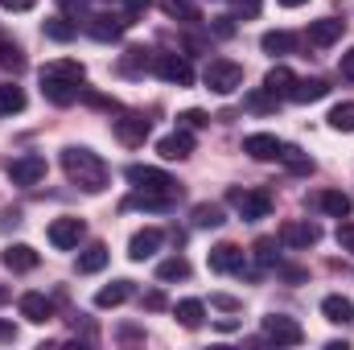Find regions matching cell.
<instances>
[{
	"label": "cell",
	"mask_w": 354,
	"mask_h": 350,
	"mask_svg": "<svg viewBox=\"0 0 354 350\" xmlns=\"http://www.w3.org/2000/svg\"><path fill=\"white\" fill-rule=\"evenodd\" d=\"M41 95L58 107H71L79 95H83V83H58V79H41Z\"/></svg>",
	"instance_id": "21"
},
{
	"label": "cell",
	"mask_w": 354,
	"mask_h": 350,
	"mask_svg": "<svg viewBox=\"0 0 354 350\" xmlns=\"http://www.w3.org/2000/svg\"><path fill=\"white\" fill-rule=\"evenodd\" d=\"M342 79H351V83H354V50L342 54Z\"/></svg>",
	"instance_id": "48"
},
{
	"label": "cell",
	"mask_w": 354,
	"mask_h": 350,
	"mask_svg": "<svg viewBox=\"0 0 354 350\" xmlns=\"http://www.w3.org/2000/svg\"><path fill=\"white\" fill-rule=\"evenodd\" d=\"M342 29H346V21H338V17H322V21L309 25V42L326 50V46H334V42L342 37Z\"/></svg>",
	"instance_id": "20"
},
{
	"label": "cell",
	"mask_w": 354,
	"mask_h": 350,
	"mask_svg": "<svg viewBox=\"0 0 354 350\" xmlns=\"http://www.w3.org/2000/svg\"><path fill=\"white\" fill-rule=\"evenodd\" d=\"M260 46H264V54H292L297 37H292V33H284V29H272V33L260 37Z\"/></svg>",
	"instance_id": "32"
},
{
	"label": "cell",
	"mask_w": 354,
	"mask_h": 350,
	"mask_svg": "<svg viewBox=\"0 0 354 350\" xmlns=\"http://www.w3.org/2000/svg\"><path fill=\"white\" fill-rule=\"evenodd\" d=\"M62 169H66V177H71L83 194H103V190H107V165H103V157L91 153V149H83V145L62 149Z\"/></svg>",
	"instance_id": "1"
},
{
	"label": "cell",
	"mask_w": 354,
	"mask_h": 350,
	"mask_svg": "<svg viewBox=\"0 0 354 350\" xmlns=\"http://www.w3.org/2000/svg\"><path fill=\"white\" fill-rule=\"evenodd\" d=\"M0 264H4L8 272H33V268H37V252H33L29 243H8V248L0 252Z\"/></svg>",
	"instance_id": "19"
},
{
	"label": "cell",
	"mask_w": 354,
	"mask_h": 350,
	"mask_svg": "<svg viewBox=\"0 0 354 350\" xmlns=\"http://www.w3.org/2000/svg\"><path fill=\"white\" fill-rule=\"evenodd\" d=\"M317 206H322L330 219H351V210H354L351 194H342V190H322V194H317Z\"/></svg>",
	"instance_id": "22"
},
{
	"label": "cell",
	"mask_w": 354,
	"mask_h": 350,
	"mask_svg": "<svg viewBox=\"0 0 354 350\" xmlns=\"http://www.w3.org/2000/svg\"><path fill=\"white\" fill-rule=\"evenodd\" d=\"M33 4H37V0H0V8H4V12H29Z\"/></svg>",
	"instance_id": "44"
},
{
	"label": "cell",
	"mask_w": 354,
	"mask_h": 350,
	"mask_svg": "<svg viewBox=\"0 0 354 350\" xmlns=\"http://www.w3.org/2000/svg\"><path fill=\"white\" fill-rule=\"evenodd\" d=\"M41 79H58V83H83L87 79V66L75 62V58H54L41 66Z\"/></svg>",
	"instance_id": "15"
},
{
	"label": "cell",
	"mask_w": 354,
	"mask_h": 350,
	"mask_svg": "<svg viewBox=\"0 0 354 350\" xmlns=\"http://www.w3.org/2000/svg\"><path fill=\"white\" fill-rule=\"evenodd\" d=\"M153 71L157 79H165L169 87H189L194 83V66L181 54H153Z\"/></svg>",
	"instance_id": "6"
},
{
	"label": "cell",
	"mask_w": 354,
	"mask_h": 350,
	"mask_svg": "<svg viewBox=\"0 0 354 350\" xmlns=\"http://www.w3.org/2000/svg\"><path fill=\"white\" fill-rule=\"evenodd\" d=\"M280 243L284 248H313V243H322V227L317 223H309V219H292V223H284L280 227Z\"/></svg>",
	"instance_id": "10"
},
{
	"label": "cell",
	"mask_w": 354,
	"mask_h": 350,
	"mask_svg": "<svg viewBox=\"0 0 354 350\" xmlns=\"http://www.w3.org/2000/svg\"><path fill=\"white\" fill-rule=\"evenodd\" d=\"M128 181L140 190V194H161V198H181V190H177V181L165 169H153V165H128Z\"/></svg>",
	"instance_id": "2"
},
{
	"label": "cell",
	"mask_w": 354,
	"mask_h": 350,
	"mask_svg": "<svg viewBox=\"0 0 354 350\" xmlns=\"http://www.w3.org/2000/svg\"><path fill=\"white\" fill-rule=\"evenodd\" d=\"M256 260H260V268L276 264V239H256Z\"/></svg>",
	"instance_id": "39"
},
{
	"label": "cell",
	"mask_w": 354,
	"mask_h": 350,
	"mask_svg": "<svg viewBox=\"0 0 354 350\" xmlns=\"http://www.w3.org/2000/svg\"><path fill=\"white\" fill-rule=\"evenodd\" d=\"M202 79H206V87L214 91V95H235V91L243 87V66L231 62V58H214Z\"/></svg>",
	"instance_id": "3"
},
{
	"label": "cell",
	"mask_w": 354,
	"mask_h": 350,
	"mask_svg": "<svg viewBox=\"0 0 354 350\" xmlns=\"http://www.w3.org/2000/svg\"><path fill=\"white\" fill-rule=\"evenodd\" d=\"M17 338V326L12 322H0V342H12Z\"/></svg>",
	"instance_id": "49"
},
{
	"label": "cell",
	"mask_w": 354,
	"mask_h": 350,
	"mask_svg": "<svg viewBox=\"0 0 354 350\" xmlns=\"http://www.w3.org/2000/svg\"><path fill=\"white\" fill-rule=\"evenodd\" d=\"M231 8H235V17H243V21H252V17H260V8H264V0H231Z\"/></svg>",
	"instance_id": "40"
},
{
	"label": "cell",
	"mask_w": 354,
	"mask_h": 350,
	"mask_svg": "<svg viewBox=\"0 0 354 350\" xmlns=\"http://www.w3.org/2000/svg\"><path fill=\"white\" fill-rule=\"evenodd\" d=\"M322 317H326V322H334V326H346V322L354 317V305L342 297V293H334V297H326V301H322Z\"/></svg>",
	"instance_id": "25"
},
{
	"label": "cell",
	"mask_w": 354,
	"mask_h": 350,
	"mask_svg": "<svg viewBox=\"0 0 354 350\" xmlns=\"http://www.w3.org/2000/svg\"><path fill=\"white\" fill-rule=\"evenodd\" d=\"M243 264H248V252L243 248H235V243H218V248H210V272H243Z\"/></svg>",
	"instance_id": "14"
},
{
	"label": "cell",
	"mask_w": 354,
	"mask_h": 350,
	"mask_svg": "<svg viewBox=\"0 0 354 350\" xmlns=\"http://www.w3.org/2000/svg\"><path fill=\"white\" fill-rule=\"evenodd\" d=\"M284 8H301V4H309V0H280Z\"/></svg>",
	"instance_id": "51"
},
{
	"label": "cell",
	"mask_w": 354,
	"mask_h": 350,
	"mask_svg": "<svg viewBox=\"0 0 354 350\" xmlns=\"http://www.w3.org/2000/svg\"><path fill=\"white\" fill-rule=\"evenodd\" d=\"M276 161H284V169L297 174V177H309L313 169H317V161H313L301 145H280V157H276Z\"/></svg>",
	"instance_id": "18"
},
{
	"label": "cell",
	"mask_w": 354,
	"mask_h": 350,
	"mask_svg": "<svg viewBox=\"0 0 354 350\" xmlns=\"http://www.w3.org/2000/svg\"><path fill=\"white\" fill-rule=\"evenodd\" d=\"M132 297V280H111V284H103L99 293H95V305L99 309H115V305H124Z\"/></svg>",
	"instance_id": "23"
},
{
	"label": "cell",
	"mask_w": 354,
	"mask_h": 350,
	"mask_svg": "<svg viewBox=\"0 0 354 350\" xmlns=\"http://www.w3.org/2000/svg\"><path fill=\"white\" fill-rule=\"evenodd\" d=\"M292 83H297V75H292L288 66H272V71L264 75V91H272L276 99H280V95H288V91H292Z\"/></svg>",
	"instance_id": "28"
},
{
	"label": "cell",
	"mask_w": 354,
	"mask_h": 350,
	"mask_svg": "<svg viewBox=\"0 0 354 350\" xmlns=\"http://www.w3.org/2000/svg\"><path fill=\"white\" fill-rule=\"evenodd\" d=\"M87 235V227H83V219H75V214H62V219H54L50 223V243L58 248V252H71V248H79V239Z\"/></svg>",
	"instance_id": "9"
},
{
	"label": "cell",
	"mask_w": 354,
	"mask_h": 350,
	"mask_svg": "<svg viewBox=\"0 0 354 350\" xmlns=\"http://www.w3.org/2000/svg\"><path fill=\"white\" fill-rule=\"evenodd\" d=\"M157 153H161V161H185V157L194 153L189 128H177V132H169V136H161V140H157Z\"/></svg>",
	"instance_id": "13"
},
{
	"label": "cell",
	"mask_w": 354,
	"mask_h": 350,
	"mask_svg": "<svg viewBox=\"0 0 354 350\" xmlns=\"http://www.w3.org/2000/svg\"><path fill=\"white\" fill-rule=\"evenodd\" d=\"M41 29H46L50 42H71V37L79 33V21H71V17H50Z\"/></svg>",
	"instance_id": "30"
},
{
	"label": "cell",
	"mask_w": 354,
	"mask_h": 350,
	"mask_svg": "<svg viewBox=\"0 0 354 350\" xmlns=\"http://www.w3.org/2000/svg\"><path fill=\"white\" fill-rule=\"evenodd\" d=\"M21 317L33 322V326H41V322L54 317V301H50L46 293H25V297H21Z\"/></svg>",
	"instance_id": "16"
},
{
	"label": "cell",
	"mask_w": 354,
	"mask_h": 350,
	"mask_svg": "<svg viewBox=\"0 0 354 350\" xmlns=\"http://www.w3.org/2000/svg\"><path fill=\"white\" fill-rule=\"evenodd\" d=\"M4 174L12 177V185H37V181H46V157H37V153L8 157Z\"/></svg>",
	"instance_id": "5"
},
{
	"label": "cell",
	"mask_w": 354,
	"mask_h": 350,
	"mask_svg": "<svg viewBox=\"0 0 354 350\" xmlns=\"http://www.w3.org/2000/svg\"><path fill=\"white\" fill-rule=\"evenodd\" d=\"M189 276V260L185 256H169L157 264V280H185Z\"/></svg>",
	"instance_id": "35"
},
{
	"label": "cell",
	"mask_w": 354,
	"mask_h": 350,
	"mask_svg": "<svg viewBox=\"0 0 354 350\" xmlns=\"http://www.w3.org/2000/svg\"><path fill=\"white\" fill-rule=\"evenodd\" d=\"M214 33H218V37H231V33H235V17H218V21H214Z\"/></svg>",
	"instance_id": "45"
},
{
	"label": "cell",
	"mask_w": 354,
	"mask_h": 350,
	"mask_svg": "<svg viewBox=\"0 0 354 350\" xmlns=\"http://www.w3.org/2000/svg\"><path fill=\"white\" fill-rule=\"evenodd\" d=\"M227 202H231V206L239 210V219H248V223L272 214V198H268L264 190H239V185H231V190H227Z\"/></svg>",
	"instance_id": "4"
},
{
	"label": "cell",
	"mask_w": 354,
	"mask_h": 350,
	"mask_svg": "<svg viewBox=\"0 0 354 350\" xmlns=\"http://www.w3.org/2000/svg\"><path fill=\"white\" fill-rule=\"evenodd\" d=\"M107 268V243H91L87 252L79 256V272L91 276V272H103Z\"/></svg>",
	"instance_id": "31"
},
{
	"label": "cell",
	"mask_w": 354,
	"mask_h": 350,
	"mask_svg": "<svg viewBox=\"0 0 354 350\" xmlns=\"http://www.w3.org/2000/svg\"><path fill=\"white\" fill-rule=\"evenodd\" d=\"M264 338L276 342V347H301V342H305V330H301L292 317H284V313H268L264 317Z\"/></svg>",
	"instance_id": "7"
},
{
	"label": "cell",
	"mask_w": 354,
	"mask_h": 350,
	"mask_svg": "<svg viewBox=\"0 0 354 350\" xmlns=\"http://www.w3.org/2000/svg\"><path fill=\"white\" fill-rule=\"evenodd\" d=\"M174 313H177V322H181L185 330H198V326L206 322V305H202V301H194V297L177 301V305H174Z\"/></svg>",
	"instance_id": "27"
},
{
	"label": "cell",
	"mask_w": 354,
	"mask_h": 350,
	"mask_svg": "<svg viewBox=\"0 0 354 350\" xmlns=\"http://www.w3.org/2000/svg\"><path fill=\"white\" fill-rule=\"evenodd\" d=\"M210 305H218V309H227V313H235V309H239V301H235V297H227V293L210 297Z\"/></svg>",
	"instance_id": "46"
},
{
	"label": "cell",
	"mask_w": 354,
	"mask_h": 350,
	"mask_svg": "<svg viewBox=\"0 0 354 350\" xmlns=\"http://www.w3.org/2000/svg\"><path fill=\"white\" fill-rule=\"evenodd\" d=\"M223 223H227L223 206H214V202H202V206H194V227H202V231H214V227H223Z\"/></svg>",
	"instance_id": "29"
},
{
	"label": "cell",
	"mask_w": 354,
	"mask_h": 350,
	"mask_svg": "<svg viewBox=\"0 0 354 350\" xmlns=\"http://www.w3.org/2000/svg\"><path fill=\"white\" fill-rule=\"evenodd\" d=\"M62 4V12H71V17H83V8H87V0H58Z\"/></svg>",
	"instance_id": "47"
},
{
	"label": "cell",
	"mask_w": 354,
	"mask_h": 350,
	"mask_svg": "<svg viewBox=\"0 0 354 350\" xmlns=\"http://www.w3.org/2000/svg\"><path fill=\"white\" fill-rule=\"evenodd\" d=\"M145 305H149V309H161V305H165V297H161V293H149V297H145Z\"/></svg>",
	"instance_id": "50"
},
{
	"label": "cell",
	"mask_w": 354,
	"mask_h": 350,
	"mask_svg": "<svg viewBox=\"0 0 354 350\" xmlns=\"http://www.w3.org/2000/svg\"><path fill=\"white\" fill-rule=\"evenodd\" d=\"M177 120H181V128H206V124H210V116H206V111H198V107H189V111H181Z\"/></svg>",
	"instance_id": "41"
},
{
	"label": "cell",
	"mask_w": 354,
	"mask_h": 350,
	"mask_svg": "<svg viewBox=\"0 0 354 350\" xmlns=\"http://www.w3.org/2000/svg\"><path fill=\"white\" fill-rule=\"evenodd\" d=\"M243 107H248V111H276V95H272V91H252V95L243 99Z\"/></svg>",
	"instance_id": "38"
},
{
	"label": "cell",
	"mask_w": 354,
	"mask_h": 350,
	"mask_svg": "<svg viewBox=\"0 0 354 350\" xmlns=\"http://www.w3.org/2000/svg\"><path fill=\"white\" fill-rule=\"evenodd\" d=\"M0 66H4V71H12V75H21V71H25V54H21V46L0 42Z\"/></svg>",
	"instance_id": "37"
},
{
	"label": "cell",
	"mask_w": 354,
	"mask_h": 350,
	"mask_svg": "<svg viewBox=\"0 0 354 350\" xmlns=\"http://www.w3.org/2000/svg\"><path fill=\"white\" fill-rule=\"evenodd\" d=\"M149 66H153V54H149L145 46H132V50H124V58H120V75H128V79L145 75Z\"/></svg>",
	"instance_id": "24"
},
{
	"label": "cell",
	"mask_w": 354,
	"mask_h": 350,
	"mask_svg": "<svg viewBox=\"0 0 354 350\" xmlns=\"http://www.w3.org/2000/svg\"><path fill=\"white\" fill-rule=\"evenodd\" d=\"M326 95H330V87H326L322 79H297L292 91H288L292 103H317V99H326Z\"/></svg>",
	"instance_id": "26"
},
{
	"label": "cell",
	"mask_w": 354,
	"mask_h": 350,
	"mask_svg": "<svg viewBox=\"0 0 354 350\" xmlns=\"http://www.w3.org/2000/svg\"><path fill=\"white\" fill-rule=\"evenodd\" d=\"M17 111H25V91L4 83L0 87V116H17Z\"/></svg>",
	"instance_id": "33"
},
{
	"label": "cell",
	"mask_w": 354,
	"mask_h": 350,
	"mask_svg": "<svg viewBox=\"0 0 354 350\" xmlns=\"http://www.w3.org/2000/svg\"><path fill=\"white\" fill-rule=\"evenodd\" d=\"M330 128L334 132H354V103H338V107H330Z\"/></svg>",
	"instance_id": "36"
},
{
	"label": "cell",
	"mask_w": 354,
	"mask_h": 350,
	"mask_svg": "<svg viewBox=\"0 0 354 350\" xmlns=\"http://www.w3.org/2000/svg\"><path fill=\"white\" fill-rule=\"evenodd\" d=\"M149 132H153V124H149L140 111H124V116L115 120V136H120V145H128V149H140V145L149 140Z\"/></svg>",
	"instance_id": "8"
},
{
	"label": "cell",
	"mask_w": 354,
	"mask_h": 350,
	"mask_svg": "<svg viewBox=\"0 0 354 350\" xmlns=\"http://www.w3.org/2000/svg\"><path fill=\"white\" fill-rule=\"evenodd\" d=\"M161 243H165V235L157 231V227H145V231H136L132 239H128V256L140 264V260H153L157 252H161Z\"/></svg>",
	"instance_id": "12"
},
{
	"label": "cell",
	"mask_w": 354,
	"mask_h": 350,
	"mask_svg": "<svg viewBox=\"0 0 354 350\" xmlns=\"http://www.w3.org/2000/svg\"><path fill=\"white\" fill-rule=\"evenodd\" d=\"M120 4H124V17H140L153 0H120Z\"/></svg>",
	"instance_id": "43"
},
{
	"label": "cell",
	"mask_w": 354,
	"mask_h": 350,
	"mask_svg": "<svg viewBox=\"0 0 354 350\" xmlns=\"http://www.w3.org/2000/svg\"><path fill=\"white\" fill-rule=\"evenodd\" d=\"M161 8L174 17V21H185V25H194V21H202L198 17V4L194 0H161Z\"/></svg>",
	"instance_id": "34"
},
{
	"label": "cell",
	"mask_w": 354,
	"mask_h": 350,
	"mask_svg": "<svg viewBox=\"0 0 354 350\" xmlns=\"http://www.w3.org/2000/svg\"><path fill=\"white\" fill-rule=\"evenodd\" d=\"M243 153L256 157V161H276L280 157V140L272 132H252V136H243Z\"/></svg>",
	"instance_id": "17"
},
{
	"label": "cell",
	"mask_w": 354,
	"mask_h": 350,
	"mask_svg": "<svg viewBox=\"0 0 354 350\" xmlns=\"http://www.w3.org/2000/svg\"><path fill=\"white\" fill-rule=\"evenodd\" d=\"M338 248L354 256V223H342V227H338Z\"/></svg>",
	"instance_id": "42"
},
{
	"label": "cell",
	"mask_w": 354,
	"mask_h": 350,
	"mask_svg": "<svg viewBox=\"0 0 354 350\" xmlns=\"http://www.w3.org/2000/svg\"><path fill=\"white\" fill-rule=\"evenodd\" d=\"M128 25H132V17H103V12H95V17L83 21V29H87L95 42H115Z\"/></svg>",
	"instance_id": "11"
}]
</instances>
